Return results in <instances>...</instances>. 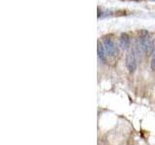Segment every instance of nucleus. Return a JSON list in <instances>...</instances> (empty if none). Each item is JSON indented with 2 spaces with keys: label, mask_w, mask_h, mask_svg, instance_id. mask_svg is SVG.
Masks as SVG:
<instances>
[{
  "label": "nucleus",
  "mask_w": 155,
  "mask_h": 145,
  "mask_svg": "<svg viewBox=\"0 0 155 145\" xmlns=\"http://www.w3.org/2000/svg\"><path fill=\"white\" fill-rule=\"evenodd\" d=\"M119 47H120L121 50H127L129 48V47H130V37H129L128 34L122 33L120 35Z\"/></svg>",
  "instance_id": "obj_4"
},
{
  "label": "nucleus",
  "mask_w": 155,
  "mask_h": 145,
  "mask_svg": "<svg viewBox=\"0 0 155 145\" xmlns=\"http://www.w3.org/2000/svg\"><path fill=\"white\" fill-rule=\"evenodd\" d=\"M105 47L103 45L98 42V47H97V53H98V57L102 62H106V54H105Z\"/></svg>",
  "instance_id": "obj_5"
},
{
  "label": "nucleus",
  "mask_w": 155,
  "mask_h": 145,
  "mask_svg": "<svg viewBox=\"0 0 155 145\" xmlns=\"http://www.w3.org/2000/svg\"><path fill=\"white\" fill-rule=\"evenodd\" d=\"M150 67L153 71H155V51L153 52V55L151 58V62H150Z\"/></svg>",
  "instance_id": "obj_6"
},
{
  "label": "nucleus",
  "mask_w": 155,
  "mask_h": 145,
  "mask_svg": "<svg viewBox=\"0 0 155 145\" xmlns=\"http://www.w3.org/2000/svg\"><path fill=\"white\" fill-rule=\"evenodd\" d=\"M137 47L140 48V50L144 52L145 54H151L154 51V42L150 34L145 31L142 30L140 33V39L137 41Z\"/></svg>",
  "instance_id": "obj_1"
},
{
  "label": "nucleus",
  "mask_w": 155,
  "mask_h": 145,
  "mask_svg": "<svg viewBox=\"0 0 155 145\" xmlns=\"http://www.w3.org/2000/svg\"><path fill=\"white\" fill-rule=\"evenodd\" d=\"M103 46L105 47L106 52L108 53V55L114 57V56H116V55L118 54L117 47H116L115 44L113 42V40H111L110 38L105 37L103 39Z\"/></svg>",
  "instance_id": "obj_2"
},
{
  "label": "nucleus",
  "mask_w": 155,
  "mask_h": 145,
  "mask_svg": "<svg viewBox=\"0 0 155 145\" xmlns=\"http://www.w3.org/2000/svg\"><path fill=\"white\" fill-rule=\"evenodd\" d=\"M125 64L130 74H133L136 69H137V60H136V54L134 50H130L126 54Z\"/></svg>",
  "instance_id": "obj_3"
}]
</instances>
